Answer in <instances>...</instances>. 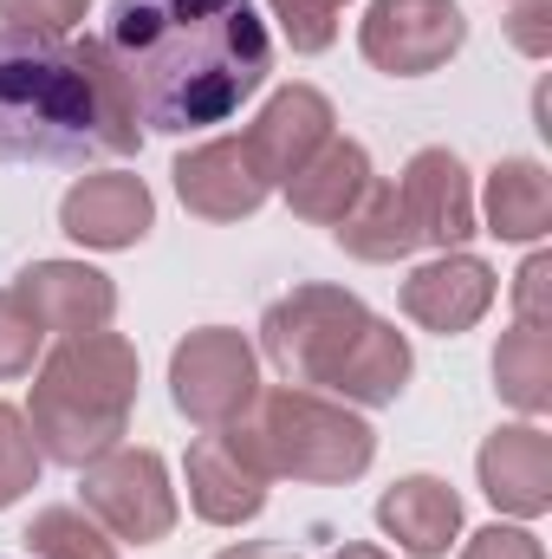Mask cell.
Returning <instances> with one entry per match:
<instances>
[{
    "instance_id": "6da1fadb",
    "label": "cell",
    "mask_w": 552,
    "mask_h": 559,
    "mask_svg": "<svg viewBox=\"0 0 552 559\" xmlns=\"http://www.w3.org/2000/svg\"><path fill=\"white\" fill-rule=\"evenodd\" d=\"M98 39L149 131H208L274 72V39L254 0H111Z\"/></svg>"
},
{
    "instance_id": "7a4b0ae2",
    "label": "cell",
    "mask_w": 552,
    "mask_h": 559,
    "mask_svg": "<svg viewBox=\"0 0 552 559\" xmlns=\"http://www.w3.org/2000/svg\"><path fill=\"white\" fill-rule=\"evenodd\" d=\"M131 404H137V352L118 332H79L59 338L52 358L33 371V404H26V429L39 442V455L85 468L105 449L124 442L131 429Z\"/></svg>"
},
{
    "instance_id": "3957f363",
    "label": "cell",
    "mask_w": 552,
    "mask_h": 559,
    "mask_svg": "<svg viewBox=\"0 0 552 559\" xmlns=\"http://www.w3.org/2000/svg\"><path fill=\"white\" fill-rule=\"evenodd\" d=\"M92 150L98 111L72 52L0 33V163H85Z\"/></svg>"
},
{
    "instance_id": "277c9868",
    "label": "cell",
    "mask_w": 552,
    "mask_h": 559,
    "mask_svg": "<svg viewBox=\"0 0 552 559\" xmlns=\"http://www.w3.org/2000/svg\"><path fill=\"white\" fill-rule=\"evenodd\" d=\"M228 436L248 449V462L267 481L274 475H292V481H358L371 468V455H377L371 423L351 404H332V397H319L305 384L254 397V411L241 423H228Z\"/></svg>"
},
{
    "instance_id": "5b68a950",
    "label": "cell",
    "mask_w": 552,
    "mask_h": 559,
    "mask_svg": "<svg viewBox=\"0 0 552 559\" xmlns=\"http://www.w3.org/2000/svg\"><path fill=\"white\" fill-rule=\"evenodd\" d=\"M364 325H371V312H364L358 293L305 280V286H292L286 299L267 306L261 352L286 384H325L332 391V378H338V365H345V352L358 345Z\"/></svg>"
},
{
    "instance_id": "8992f818",
    "label": "cell",
    "mask_w": 552,
    "mask_h": 559,
    "mask_svg": "<svg viewBox=\"0 0 552 559\" xmlns=\"http://www.w3.org/2000/svg\"><path fill=\"white\" fill-rule=\"evenodd\" d=\"M169 397L195 429H228L254 411L261 397V365L254 345L235 325H202L169 352Z\"/></svg>"
},
{
    "instance_id": "52a82bcc",
    "label": "cell",
    "mask_w": 552,
    "mask_h": 559,
    "mask_svg": "<svg viewBox=\"0 0 552 559\" xmlns=\"http://www.w3.org/2000/svg\"><path fill=\"white\" fill-rule=\"evenodd\" d=\"M79 488H85V508L118 534V540H169L176 527V488H169V468L156 449H105L98 462L79 468Z\"/></svg>"
},
{
    "instance_id": "ba28073f",
    "label": "cell",
    "mask_w": 552,
    "mask_h": 559,
    "mask_svg": "<svg viewBox=\"0 0 552 559\" xmlns=\"http://www.w3.org/2000/svg\"><path fill=\"white\" fill-rule=\"evenodd\" d=\"M468 39V13L455 0H371L358 46L377 72L391 79H422L435 66H448Z\"/></svg>"
},
{
    "instance_id": "9c48e42d",
    "label": "cell",
    "mask_w": 552,
    "mask_h": 559,
    "mask_svg": "<svg viewBox=\"0 0 552 559\" xmlns=\"http://www.w3.org/2000/svg\"><path fill=\"white\" fill-rule=\"evenodd\" d=\"M397 195H404V215H410L422 248L448 254V248H461L475 235V189H468V169H461L455 150H442V143L416 150L404 182H397Z\"/></svg>"
},
{
    "instance_id": "30bf717a",
    "label": "cell",
    "mask_w": 552,
    "mask_h": 559,
    "mask_svg": "<svg viewBox=\"0 0 552 559\" xmlns=\"http://www.w3.org/2000/svg\"><path fill=\"white\" fill-rule=\"evenodd\" d=\"M176 195L202 222H241L274 195V182L254 169L241 138H215L202 150H189V156H176Z\"/></svg>"
},
{
    "instance_id": "8fae6325",
    "label": "cell",
    "mask_w": 552,
    "mask_h": 559,
    "mask_svg": "<svg viewBox=\"0 0 552 559\" xmlns=\"http://www.w3.org/2000/svg\"><path fill=\"white\" fill-rule=\"evenodd\" d=\"M13 293L39 319V332H59V338L105 332L111 312H118V286L98 274V267H85V261H33Z\"/></svg>"
},
{
    "instance_id": "7c38bea8",
    "label": "cell",
    "mask_w": 552,
    "mask_h": 559,
    "mask_svg": "<svg viewBox=\"0 0 552 559\" xmlns=\"http://www.w3.org/2000/svg\"><path fill=\"white\" fill-rule=\"evenodd\" d=\"M481 495L514 514V521H540L552 508V436L533 423H507L481 442Z\"/></svg>"
},
{
    "instance_id": "4fadbf2b",
    "label": "cell",
    "mask_w": 552,
    "mask_h": 559,
    "mask_svg": "<svg viewBox=\"0 0 552 559\" xmlns=\"http://www.w3.org/2000/svg\"><path fill=\"white\" fill-rule=\"evenodd\" d=\"M156 222V195L143 176H79L59 202V228L85 248H137Z\"/></svg>"
},
{
    "instance_id": "5bb4252c",
    "label": "cell",
    "mask_w": 552,
    "mask_h": 559,
    "mask_svg": "<svg viewBox=\"0 0 552 559\" xmlns=\"http://www.w3.org/2000/svg\"><path fill=\"white\" fill-rule=\"evenodd\" d=\"M189 508L208 527H241L267 508V475L248 462V449L228 429L195 436V449H189Z\"/></svg>"
},
{
    "instance_id": "9a60e30c",
    "label": "cell",
    "mask_w": 552,
    "mask_h": 559,
    "mask_svg": "<svg viewBox=\"0 0 552 559\" xmlns=\"http://www.w3.org/2000/svg\"><path fill=\"white\" fill-rule=\"evenodd\" d=\"M488 306H494V267L475 261V254H461V248L435 254L429 267H416L404 280V312L422 332H442V338L468 332Z\"/></svg>"
},
{
    "instance_id": "2e32d148",
    "label": "cell",
    "mask_w": 552,
    "mask_h": 559,
    "mask_svg": "<svg viewBox=\"0 0 552 559\" xmlns=\"http://www.w3.org/2000/svg\"><path fill=\"white\" fill-rule=\"evenodd\" d=\"M332 138V105H325V92H312V85H286L274 92L267 105H261V118L248 124V156H254V169L267 176V182H286L319 143Z\"/></svg>"
},
{
    "instance_id": "e0dca14e",
    "label": "cell",
    "mask_w": 552,
    "mask_h": 559,
    "mask_svg": "<svg viewBox=\"0 0 552 559\" xmlns=\"http://www.w3.org/2000/svg\"><path fill=\"white\" fill-rule=\"evenodd\" d=\"M279 189H286V202H292L299 222L338 228L358 209V195L371 189V156H364V143H351V138H325Z\"/></svg>"
},
{
    "instance_id": "ac0fdd59",
    "label": "cell",
    "mask_w": 552,
    "mask_h": 559,
    "mask_svg": "<svg viewBox=\"0 0 552 559\" xmlns=\"http://www.w3.org/2000/svg\"><path fill=\"white\" fill-rule=\"evenodd\" d=\"M377 527L404 547L410 559H442L448 540L461 534V495L435 475H404L384 501H377Z\"/></svg>"
},
{
    "instance_id": "d6986e66",
    "label": "cell",
    "mask_w": 552,
    "mask_h": 559,
    "mask_svg": "<svg viewBox=\"0 0 552 559\" xmlns=\"http://www.w3.org/2000/svg\"><path fill=\"white\" fill-rule=\"evenodd\" d=\"M404 384H410V338H404L397 325L371 319V325L358 332V345L345 352V365H338L332 391H338L345 404L377 411V404H397V397H404Z\"/></svg>"
},
{
    "instance_id": "ffe728a7",
    "label": "cell",
    "mask_w": 552,
    "mask_h": 559,
    "mask_svg": "<svg viewBox=\"0 0 552 559\" xmlns=\"http://www.w3.org/2000/svg\"><path fill=\"white\" fill-rule=\"evenodd\" d=\"M488 235L501 241H540L552 228V176L533 156H507L488 176Z\"/></svg>"
},
{
    "instance_id": "44dd1931",
    "label": "cell",
    "mask_w": 552,
    "mask_h": 559,
    "mask_svg": "<svg viewBox=\"0 0 552 559\" xmlns=\"http://www.w3.org/2000/svg\"><path fill=\"white\" fill-rule=\"evenodd\" d=\"M338 248L358 254V261H404V254L422 248L416 228H410V215H404L397 182H371V189L358 195V209L338 222Z\"/></svg>"
},
{
    "instance_id": "7402d4cb",
    "label": "cell",
    "mask_w": 552,
    "mask_h": 559,
    "mask_svg": "<svg viewBox=\"0 0 552 559\" xmlns=\"http://www.w3.org/2000/svg\"><path fill=\"white\" fill-rule=\"evenodd\" d=\"M72 66L85 72V85H92V111H98V150H111V156H131L143 143V124H137V105H131V85H124V72L111 66V52H105V39L92 33V39H79L72 46Z\"/></svg>"
},
{
    "instance_id": "603a6c76",
    "label": "cell",
    "mask_w": 552,
    "mask_h": 559,
    "mask_svg": "<svg viewBox=\"0 0 552 559\" xmlns=\"http://www.w3.org/2000/svg\"><path fill=\"white\" fill-rule=\"evenodd\" d=\"M494 391H501L520 417L552 411V338L547 332L514 325V332L494 345Z\"/></svg>"
},
{
    "instance_id": "cb8c5ba5",
    "label": "cell",
    "mask_w": 552,
    "mask_h": 559,
    "mask_svg": "<svg viewBox=\"0 0 552 559\" xmlns=\"http://www.w3.org/2000/svg\"><path fill=\"white\" fill-rule=\"evenodd\" d=\"M26 547L39 559H118V540H105L79 508H39L26 527Z\"/></svg>"
},
{
    "instance_id": "d4e9b609",
    "label": "cell",
    "mask_w": 552,
    "mask_h": 559,
    "mask_svg": "<svg viewBox=\"0 0 552 559\" xmlns=\"http://www.w3.org/2000/svg\"><path fill=\"white\" fill-rule=\"evenodd\" d=\"M92 0H0V33H20V39H65L79 20H85Z\"/></svg>"
},
{
    "instance_id": "484cf974",
    "label": "cell",
    "mask_w": 552,
    "mask_h": 559,
    "mask_svg": "<svg viewBox=\"0 0 552 559\" xmlns=\"http://www.w3.org/2000/svg\"><path fill=\"white\" fill-rule=\"evenodd\" d=\"M33 481H39V442L20 411L0 404V508H13Z\"/></svg>"
},
{
    "instance_id": "4316f807",
    "label": "cell",
    "mask_w": 552,
    "mask_h": 559,
    "mask_svg": "<svg viewBox=\"0 0 552 559\" xmlns=\"http://www.w3.org/2000/svg\"><path fill=\"white\" fill-rule=\"evenodd\" d=\"M292 52H325L338 39V7L345 0H267Z\"/></svg>"
},
{
    "instance_id": "83f0119b",
    "label": "cell",
    "mask_w": 552,
    "mask_h": 559,
    "mask_svg": "<svg viewBox=\"0 0 552 559\" xmlns=\"http://www.w3.org/2000/svg\"><path fill=\"white\" fill-rule=\"evenodd\" d=\"M39 338H46V332H39V319L20 306V293H13V286H0V384L33 371Z\"/></svg>"
},
{
    "instance_id": "f1b7e54d",
    "label": "cell",
    "mask_w": 552,
    "mask_h": 559,
    "mask_svg": "<svg viewBox=\"0 0 552 559\" xmlns=\"http://www.w3.org/2000/svg\"><path fill=\"white\" fill-rule=\"evenodd\" d=\"M507 39H514L527 59H547L552 52V0H514V13H507Z\"/></svg>"
},
{
    "instance_id": "f546056e",
    "label": "cell",
    "mask_w": 552,
    "mask_h": 559,
    "mask_svg": "<svg viewBox=\"0 0 552 559\" xmlns=\"http://www.w3.org/2000/svg\"><path fill=\"white\" fill-rule=\"evenodd\" d=\"M461 559H547V547H540L527 527H481V534L461 547Z\"/></svg>"
},
{
    "instance_id": "4dcf8cb0",
    "label": "cell",
    "mask_w": 552,
    "mask_h": 559,
    "mask_svg": "<svg viewBox=\"0 0 552 559\" xmlns=\"http://www.w3.org/2000/svg\"><path fill=\"white\" fill-rule=\"evenodd\" d=\"M547 280H552V261L547 254H533V261L520 267V286H514V299H520V325H533V332H547Z\"/></svg>"
},
{
    "instance_id": "1f68e13d",
    "label": "cell",
    "mask_w": 552,
    "mask_h": 559,
    "mask_svg": "<svg viewBox=\"0 0 552 559\" xmlns=\"http://www.w3.org/2000/svg\"><path fill=\"white\" fill-rule=\"evenodd\" d=\"M215 559H292V554H279V547H228V554H215Z\"/></svg>"
},
{
    "instance_id": "d6a6232c",
    "label": "cell",
    "mask_w": 552,
    "mask_h": 559,
    "mask_svg": "<svg viewBox=\"0 0 552 559\" xmlns=\"http://www.w3.org/2000/svg\"><path fill=\"white\" fill-rule=\"evenodd\" d=\"M332 559H391V554H384V547H338Z\"/></svg>"
}]
</instances>
